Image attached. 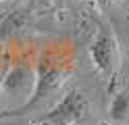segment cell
<instances>
[{
  "label": "cell",
  "instance_id": "1",
  "mask_svg": "<svg viewBox=\"0 0 129 125\" xmlns=\"http://www.w3.org/2000/svg\"><path fill=\"white\" fill-rule=\"evenodd\" d=\"M38 83V71L25 61L11 65L6 75L0 79V104L9 108V115H17L31 100Z\"/></svg>",
  "mask_w": 129,
  "mask_h": 125
},
{
  "label": "cell",
  "instance_id": "2",
  "mask_svg": "<svg viewBox=\"0 0 129 125\" xmlns=\"http://www.w3.org/2000/svg\"><path fill=\"white\" fill-rule=\"evenodd\" d=\"M87 54L94 65L96 73L102 79L112 81L121 71V63H123V54H121V44L108 25H100L96 29L94 38L87 46Z\"/></svg>",
  "mask_w": 129,
  "mask_h": 125
},
{
  "label": "cell",
  "instance_id": "3",
  "mask_svg": "<svg viewBox=\"0 0 129 125\" xmlns=\"http://www.w3.org/2000/svg\"><path fill=\"white\" fill-rule=\"evenodd\" d=\"M85 117H87L85 96L79 90H69L36 125H79Z\"/></svg>",
  "mask_w": 129,
  "mask_h": 125
},
{
  "label": "cell",
  "instance_id": "4",
  "mask_svg": "<svg viewBox=\"0 0 129 125\" xmlns=\"http://www.w3.org/2000/svg\"><path fill=\"white\" fill-rule=\"evenodd\" d=\"M36 71H38L36 92H34V96H31V100L25 104V108H21L19 113H23V111H34V108H38V106L42 104L48 96L54 94V92L60 88V83H62V79H64L62 69H58V67H54V65H50V63H44V61L36 67ZM19 113H17V115H19Z\"/></svg>",
  "mask_w": 129,
  "mask_h": 125
},
{
  "label": "cell",
  "instance_id": "5",
  "mask_svg": "<svg viewBox=\"0 0 129 125\" xmlns=\"http://www.w3.org/2000/svg\"><path fill=\"white\" fill-rule=\"evenodd\" d=\"M29 13H31V6H19L15 8L13 13H9L0 21V40H6L19 33L23 27L27 25V19H29Z\"/></svg>",
  "mask_w": 129,
  "mask_h": 125
},
{
  "label": "cell",
  "instance_id": "6",
  "mask_svg": "<svg viewBox=\"0 0 129 125\" xmlns=\"http://www.w3.org/2000/svg\"><path fill=\"white\" fill-rule=\"evenodd\" d=\"M108 117L115 125H125L129 123V88L119 90L110 98L108 104Z\"/></svg>",
  "mask_w": 129,
  "mask_h": 125
},
{
  "label": "cell",
  "instance_id": "7",
  "mask_svg": "<svg viewBox=\"0 0 129 125\" xmlns=\"http://www.w3.org/2000/svg\"><path fill=\"white\" fill-rule=\"evenodd\" d=\"M90 2L96 4L98 8H102V11H106V8H112V6H115L117 0H90Z\"/></svg>",
  "mask_w": 129,
  "mask_h": 125
},
{
  "label": "cell",
  "instance_id": "8",
  "mask_svg": "<svg viewBox=\"0 0 129 125\" xmlns=\"http://www.w3.org/2000/svg\"><path fill=\"white\" fill-rule=\"evenodd\" d=\"M50 2L56 6V8H67L71 4V0H50Z\"/></svg>",
  "mask_w": 129,
  "mask_h": 125
},
{
  "label": "cell",
  "instance_id": "9",
  "mask_svg": "<svg viewBox=\"0 0 129 125\" xmlns=\"http://www.w3.org/2000/svg\"><path fill=\"white\" fill-rule=\"evenodd\" d=\"M0 2H2V0H0Z\"/></svg>",
  "mask_w": 129,
  "mask_h": 125
}]
</instances>
